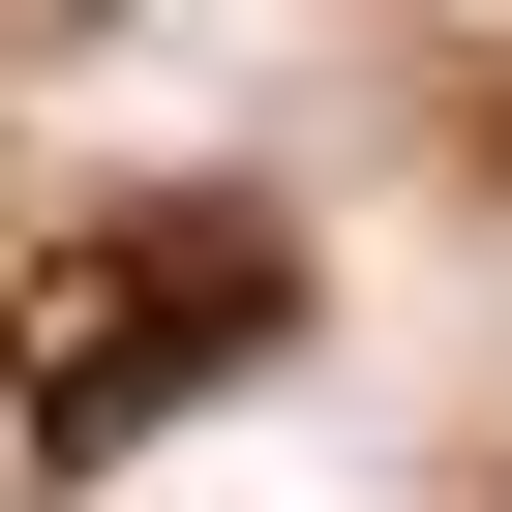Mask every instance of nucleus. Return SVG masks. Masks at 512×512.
<instances>
[{"mask_svg":"<svg viewBox=\"0 0 512 512\" xmlns=\"http://www.w3.org/2000/svg\"><path fill=\"white\" fill-rule=\"evenodd\" d=\"M272 332H302V241H272V211H121V241L31 272L0 392H31V452H151L181 392H241Z\"/></svg>","mask_w":512,"mask_h":512,"instance_id":"f257e3e1","label":"nucleus"}]
</instances>
